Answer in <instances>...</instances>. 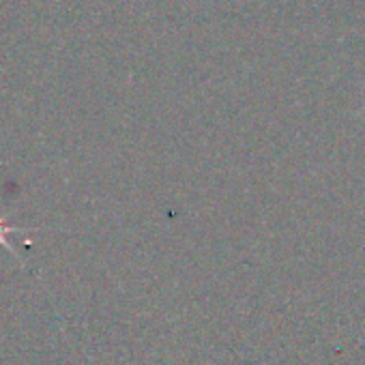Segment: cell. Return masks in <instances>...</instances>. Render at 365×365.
<instances>
[{
  "instance_id": "cell-1",
  "label": "cell",
  "mask_w": 365,
  "mask_h": 365,
  "mask_svg": "<svg viewBox=\"0 0 365 365\" xmlns=\"http://www.w3.org/2000/svg\"><path fill=\"white\" fill-rule=\"evenodd\" d=\"M14 232H26V230L18 228V226H9L3 217H0V245H5L9 252H14L11 243H9V235H14Z\"/></svg>"
}]
</instances>
